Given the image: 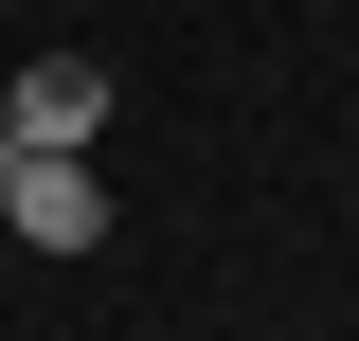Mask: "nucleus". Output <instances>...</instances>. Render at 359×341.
<instances>
[{
	"instance_id": "f257e3e1",
	"label": "nucleus",
	"mask_w": 359,
	"mask_h": 341,
	"mask_svg": "<svg viewBox=\"0 0 359 341\" xmlns=\"http://www.w3.org/2000/svg\"><path fill=\"white\" fill-rule=\"evenodd\" d=\"M0 215H18V252H108V180L72 144H0Z\"/></svg>"
},
{
	"instance_id": "f03ea898",
	"label": "nucleus",
	"mask_w": 359,
	"mask_h": 341,
	"mask_svg": "<svg viewBox=\"0 0 359 341\" xmlns=\"http://www.w3.org/2000/svg\"><path fill=\"white\" fill-rule=\"evenodd\" d=\"M90 126H108V72H90V54H36V72L0 90V144H72L90 162Z\"/></svg>"
}]
</instances>
